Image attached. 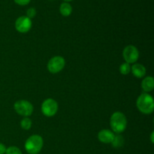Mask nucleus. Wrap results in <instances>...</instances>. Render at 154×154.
<instances>
[{"label": "nucleus", "mask_w": 154, "mask_h": 154, "mask_svg": "<svg viewBox=\"0 0 154 154\" xmlns=\"http://www.w3.org/2000/svg\"><path fill=\"white\" fill-rule=\"evenodd\" d=\"M138 109L144 114H150L154 110L153 99L147 93H142L138 96L136 102Z\"/></svg>", "instance_id": "obj_1"}, {"label": "nucleus", "mask_w": 154, "mask_h": 154, "mask_svg": "<svg viewBox=\"0 0 154 154\" xmlns=\"http://www.w3.org/2000/svg\"><path fill=\"white\" fill-rule=\"evenodd\" d=\"M110 125L113 132L117 134L122 133L124 132L127 126V120L126 116L120 111L114 113L111 117Z\"/></svg>", "instance_id": "obj_2"}, {"label": "nucleus", "mask_w": 154, "mask_h": 154, "mask_svg": "<svg viewBox=\"0 0 154 154\" xmlns=\"http://www.w3.org/2000/svg\"><path fill=\"white\" fill-rule=\"evenodd\" d=\"M44 141L42 136L33 135L26 141L25 149L29 154H38L43 147Z\"/></svg>", "instance_id": "obj_3"}, {"label": "nucleus", "mask_w": 154, "mask_h": 154, "mask_svg": "<svg viewBox=\"0 0 154 154\" xmlns=\"http://www.w3.org/2000/svg\"><path fill=\"white\" fill-rule=\"evenodd\" d=\"M14 110L19 115L23 117H29L33 112V106L29 101L19 100L14 105Z\"/></svg>", "instance_id": "obj_4"}, {"label": "nucleus", "mask_w": 154, "mask_h": 154, "mask_svg": "<svg viewBox=\"0 0 154 154\" xmlns=\"http://www.w3.org/2000/svg\"><path fill=\"white\" fill-rule=\"evenodd\" d=\"M65 65V59L60 56H56L49 60L48 63V69L51 73L57 74L64 69Z\"/></svg>", "instance_id": "obj_5"}, {"label": "nucleus", "mask_w": 154, "mask_h": 154, "mask_svg": "<svg viewBox=\"0 0 154 154\" xmlns=\"http://www.w3.org/2000/svg\"><path fill=\"white\" fill-rule=\"evenodd\" d=\"M58 111V104L54 99H45L42 105V111L46 117H53Z\"/></svg>", "instance_id": "obj_6"}, {"label": "nucleus", "mask_w": 154, "mask_h": 154, "mask_svg": "<svg viewBox=\"0 0 154 154\" xmlns=\"http://www.w3.org/2000/svg\"><path fill=\"white\" fill-rule=\"evenodd\" d=\"M123 57L126 63L131 64L135 63L139 57V52L136 47L134 45H128L123 51Z\"/></svg>", "instance_id": "obj_7"}, {"label": "nucleus", "mask_w": 154, "mask_h": 154, "mask_svg": "<svg viewBox=\"0 0 154 154\" xmlns=\"http://www.w3.org/2000/svg\"><path fill=\"white\" fill-rule=\"evenodd\" d=\"M32 27V20L26 16L20 17L15 22V28L19 32L26 33L30 30Z\"/></svg>", "instance_id": "obj_8"}, {"label": "nucleus", "mask_w": 154, "mask_h": 154, "mask_svg": "<svg viewBox=\"0 0 154 154\" xmlns=\"http://www.w3.org/2000/svg\"><path fill=\"white\" fill-rule=\"evenodd\" d=\"M114 134L112 131L108 129H102L98 133V139L104 144H110L114 138Z\"/></svg>", "instance_id": "obj_9"}, {"label": "nucleus", "mask_w": 154, "mask_h": 154, "mask_svg": "<svg viewBox=\"0 0 154 154\" xmlns=\"http://www.w3.org/2000/svg\"><path fill=\"white\" fill-rule=\"evenodd\" d=\"M131 71H132V74L135 77L138 78H141L144 77L146 75V69L143 65L139 64V63H136L134 64L131 68Z\"/></svg>", "instance_id": "obj_10"}, {"label": "nucleus", "mask_w": 154, "mask_h": 154, "mask_svg": "<svg viewBox=\"0 0 154 154\" xmlns=\"http://www.w3.org/2000/svg\"><path fill=\"white\" fill-rule=\"evenodd\" d=\"M141 87L145 93L151 92L154 88V80L153 77L149 76L144 78L141 83Z\"/></svg>", "instance_id": "obj_11"}, {"label": "nucleus", "mask_w": 154, "mask_h": 154, "mask_svg": "<svg viewBox=\"0 0 154 154\" xmlns=\"http://www.w3.org/2000/svg\"><path fill=\"white\" fill-rule=\"evenodd\" d=\"M60 11L63 16L68 17L72 14V7L69 3L63 2L62 3L60 7Z\"/></svg>", "instance_id": "obj_12"}, {"label": "nucleus", "mask_w": 154, "mask_h": 154, "mask_svg": "<svg viewBox=\"0 0 154 154\" xmlns=\"http://www.w3.org/2000/svg\"><path fill=\"white\" fill-rule=\"evenodd\" d=\"M124 144V139H123V136L120 135V134H117V135H114V138L113 139L111 144L115 148H120Z\"/></svg>", "instance_id": "obj_13"}, {"label": "nucleus", "mask_w": 154, "mask_h": 154, "mask_svg": "<svg viewBox=\"0 0 154 154\" xmlns=\"http://www.w3.org/2000/svg\"><path fill=\"white\" fill-rule=\"evenodd\" d=\"M120 72L122 75H128L131 72L130 64H129L127 63H123V64H121V66L120 67Z\"/></svg>", "instance_id": "obj_14"}, {"label": "nucleus", "mask_w": 154, "mask_h": 154, "mask_svg": "<svg viewBox=\"0 0 154 154\" xmlns=\"http://www.w3.org/2000/svg\"><path fill=\"white\" fill-rule=\"evenodd\" d=\"M20 126L25 130H28L32 126V120L29 118H28V117H26V118L23 119L21 120Z\"/></svg>", "instance_id": "obj_15"}, {"label": "nucleus", "mask_w": 154, "mask_h": 154, "mask_svg": "<svg viewBox=\"0 0 154 154\" xmlns=\"http://www.w3.org/2000/svg\"><path fill=\"white\" fill-rule=\"evenodd\" d=\"M5 154H22V152L18 147L12 146L6 150Z\"/></svg>", "instance_id": "obj_16"}, {"label": "nucleus", "mask_w": 154, "mask_h": 154, "mask_svg": "<svg viewBox=\"0 0 154 154\" xmlns=\"http://www.w3.org/2000/svg\"><path fill=\"white\" fill-rule=\"evenodd\" d=\"M36 13H37V12H36L35 8H29L28 10H27L26 17L29 18V19H31V18H33L35 17Z\"/></svg>", "instance_id": "obj_17"}, {"label": "nucleus", "mask_w": 154, "mask_h": 154, "mask_svg": "<svg viewBox=\"0 0 154 154\" xmlns=\"http://www.w3.org/2000/svg\"><path fill=\"white\" fill-rule=\"evenodd\" d=\"M31 0H14L15 3H17L19 5H26L30 2Z\"/></svg>", "instance_id": "obj_18"}, {"label": "nucleus", "mask_w": 154, "mask_h": 154, "mask_svg": "<svg viewBox=\"0 0 154 154\" xmlns=\"http://www.w3.org/2000/svg\"><path fill=\"white\" fill-rule=\"evenodd\" d=\"M6 150H7V148H6L5 146L3 144H2V143H0V154L5 153Z\"/></svg>", "instance_id": "obj_19"}, {"label": "nucleus", "mask_w": 154, "mask_h": 154, "mask_svg": "<svg viewBox=\"0 0 154 154\" xmlns=\"http://www.w3.org/2000/svg\"><path fill=\"white\" fill-rule=\"evenodd\" d=\"M150 139H151V142L153 143V132L151 133V136H150Z\"/></svg>", "instance_id": "obj_20"}, {"label": "nucleus", "mask_w": 154, "mask_h": 154, "mask_svg": "<svg viewBox=\"0 0 154 154\" xmlns=\"http://www.w3.org/2000/svg\"><path fill=\"white\" fill-rule=\"evenodd\" d=\"M65 1H66V2H70V1H72V0H65Z\"/></svg>", "instance_id": "obj_21"}]
</instances>
